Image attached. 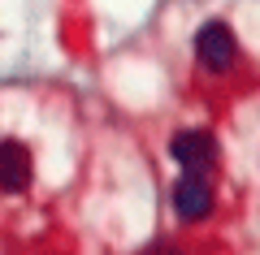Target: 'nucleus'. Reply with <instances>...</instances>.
Returning a JSON list of instances; mask_svg holds the SVG:
<instances>
[{"instance_id": "obj_1", "label": "nucleus", "mask_w": 260, "mask_h": 255, "mask_svg": "<svg viewBox=\"0 0 260 255\" xmlns=\"http://www.w3.org/2000/svg\"><path fill=\"white\" fill-rule=\"evenodd\" d=\"M195 52H200V61L208 65V69H230L234 65V30L225 26V22H208V26H200V35H195Z\"/></svg>"}, {"instance_id": "obj_2", "label": "nucleus", "mask_w": 260, "mask_h": 255, "mask_svg": "<svg viewBox=\"0 0 260 255\" xmlns=\"http://www.w3.org/2000/svg\"><path fill=\"white\" fill-rule=\"evenodd\" d=\"M169 152H174V160L182 164V169H191V173H204L208 164L217 160V143L204 134V130H186V134H178L174 143H169Z\"/></svg>"}, {"instance_id": "obj_3", "label": "nucleus", "mask_w": 260, "mask_h": 255, "mask_svg": "<svg viewBox=\"0 0 260 255\" xmlns=\"http://www.w3.org/2000/svg\"><path fill=\"white\" fill-rule=\"evenodd\" d=\"M174 208H178V216H182V221H200V216L213 212V191L204 186V177H200V173H186L182 182L174 186Z\"/></svg>"}, {"instance_id": "obj_4", "label": "nucleus", "mask_w": 260, "mask_h": 255, "mask_svg": "<svg viewBox=\"0 0 260 255\" xmlns=\"http://www.w3.org/2000/svg\"><path fill=\"white\" fill-rule=\"evenodd\" d=\"M26 182H30V152L13 138H5L0 143V191L18 195L26 191Z\"/></svg>"}, {"instance_id": "obj_5", "label": "nucleus", "mask_w": 260, "mask_h": 255, "mask_svg": "<svg viewBox=\"0 0 260 255\" xmlns=\"http://www.w3.org/2000/svg\"><path fill=\"white\" fill-rule=\"evenodd\" d=\"M152 255H178V251H165V246H152Z\"/></svg>"}]
</instances>
